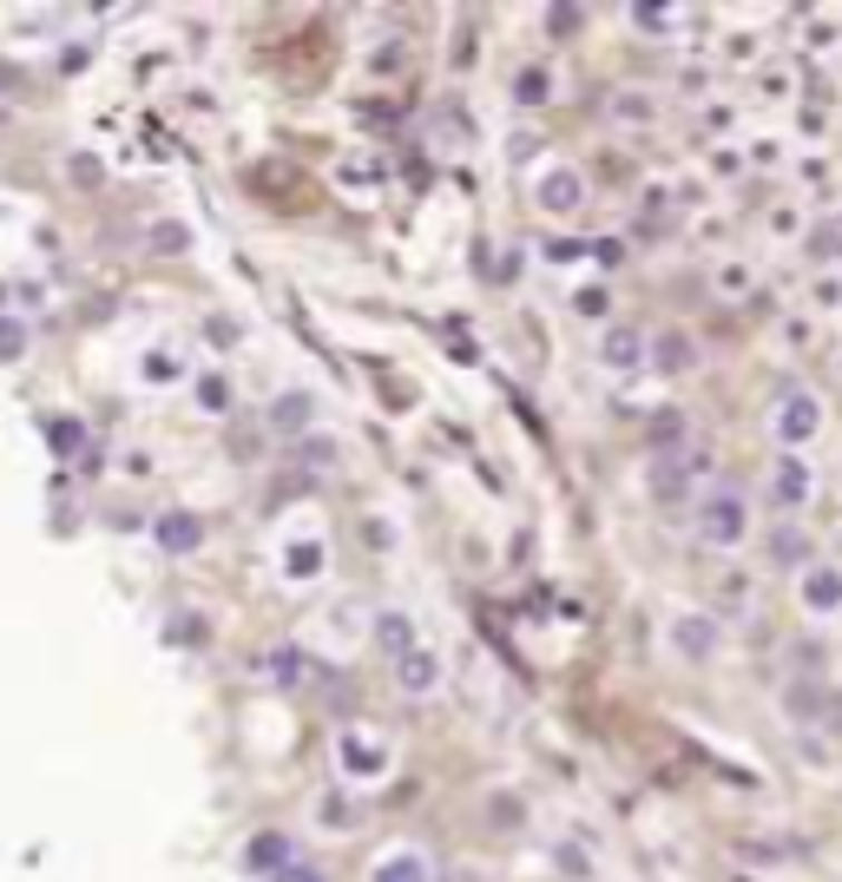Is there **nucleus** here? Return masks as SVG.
I'll return each instance as SVG.
<instances>
[{"label": "nucleus", "instance_id": "1", "mask_svg": "<svg viewBox=\"0 0 842 882\" xmlns=\"http://www.w3.org/2000/svg\"><path fill=\"white\" fill-rule=\"evenodd\" d=\"M692 527H698L704 547H717V553H737V547L751 540V494H737V488H711V494H698Z\"/></svg>", "mask_w": 842, "mask_h": 882}, {"label": "nucleus", "instance_id": "2", "mask_svg": "<svg viewBox=\"0 0 842 882\" xmlns=\"http://www.w3.org/2000/svg\"><path fill=\"white\" fill-rule=\"evenodd\" d=\"M771 435L783 454H803L810 441L823 435V402L810 395V389H776L771 402Z\"/></svg>", "mask_w": 842, "mask_h": 882}, {"label": "nucleus", "instance_id": "3", "mask_svg": "<svg viewBox=\"0 0 842 882\" xmlns=\"http://www.w3.org/2000/svg\"><path fill=\"white\" fill-rule=\"evenodd\" d=\"M810 494H816V468H810V454H776L771 481H764V501L783 508V514H796V508H810Z\"/></svg>", "mask_w": 842, "mask_h": 882}, {"label": "nucleus", "instance_id": "4", "mask_svg": "<svg viewBox=\"0 0 842 882\" xmlns=\"http://www.w3.org/2000/svg\"><path fill=\"white\" fill-rule=\"evenodd\" d=\"M665 646H672L685 665H711L717 659V646H724V633H717L711 612H678V619L665 626Z\"/></svg>", "mask_w": 842, "mask_h": 882}, {"label": "nucleus", "instance_id": "5", "mask_svg": "<svg viewBox=\"0 0 842 882\" xmlns=\"http://www.w3.org/2000/svg\"><path fill=\"white\" fill-rule=\"evenodd\" d=\"M796 599H803L810 619H836L842 612V567H830V560L803 567V574H796Z\"/></svg>", "mask_w": 842, "mask_h": 882}, {"label": "nucleus", "instance_id": "6", "mask_svg": "<svg viewBox=\"0 0 842 882\" xmlns=\"http://www.w3.org/2000/svg\"><path fill=\"white\" fill-rule=\"evenodd\" d=\"M764 560H771L776 574H803V567H816V540L796 520H776L771 533H764Z\"/></svg>", "mask_w": 842, "mask_h": 882}, {"label": "nucleus", "instance_id": "7", "mask_svg": "<svg viewBox=\"0 0 842 882\" xmlns=\"http://www.w3.org/2000/svg\"><path fill=\"white\" fill-rule=\"evenodd\" d=\"M830 698H836V692H830L816 672H803V678L783 685V718H790V725H823V718H830Z\"/></svg>", "mask_w": 842, "mask_h": 882}, {"label": "nucleus", "instance_id": "8", "mask_svg": "<svg viewBox=\"0 0 842 882\" xmlns=\"http://www.w3.org/2000/svg\"><path fill=\"white\" fill-rule=\"evenodd\" d=\"M533 205H540L547 218H572V212L586 205V178H579L572 165H554V171L540 178V192H533Z\"/></svg>", "mask_w": 842, "mask_h": 882}, {"label": "nucleus", "instance_id": "9", "mask_svg": "<svg viewBox=\"0 0 842 882\" xmlns=\"http://www.w3.org/2000/svg\"><path fill=\"white\" fill-rule=\"evenodd\" d=\"M395 685H402L409 698H428V692L441 685V659H434L428 646H409V653H395Z\"/></svg>", "mask_w": 842, "mask_h": 882}, {"label": "nucleus", "instance_id": "10", "mask_svg": "<svg viewBox=\"0 0 842 882\" xmlns=\"http://www.w3.org/2000/svg\"><path fill=\"white\" fill-rule=\"evenodd\" d=\"M599 363H606V369H638V363H645V336L626 330V323H613V330L599 336Z\"/></svg>", "mask_w": 842, "mask_h": 882}, {"label": "nucleus", "instance_id": "11", "mask_svg": "<svg viewBox=\"0 0 842 882\" xmlns=\"http://www.w3.org/2000/svg\"><path fill=\"white\" fill-rule=\"evenodd\" d=\"M343 771H350V777H382V771H389V751L369 744L362 732H350L343 737Z\"/></svg>", "mask_w": 842, "mask_h": 882}, {"label": "nucleus", "instance_id": "12", "mask_svg": "<svg viewBox=\"0 0 842 882\" xmlns=\"http://www.w3.org/2000/svg\"><path fill=\"white\" fill-rule=\"evenodd\" d=\"M198 540H205V520L198 514H165L158 520V547H165V553H192Z\"/></svg>", "mask_w": 842, "mask_h": 882}, {"label": "nucleus", "instance_id": "13", "mask_svg": "<svg viewBox=\"0 0 842 882\" xmlns=\"http://www.w3.org/2000/svg\"><path fill=\"white\" fill-rule=\"evenodd\" d=\"M369 882H428V856L395 850V856H382V863H375V876H369Z\"/></svg>", "mask_w": 842, "mask_h": 882}, {"label": "nucleus", "instance_id": "14", "mask_svg": "<svg viewBox=\"0 0 842 882\" xmlns=\"http://www.w3.org/2000/svg\"><path fill=\"white\" fill-rule=\"evenodd\" d=\"M692 363H698V343H692L685 330H665V336H658V369L678 375V369H692Z\"/></svg>", "mask_w": 842, "mask_h": 882}, {"label": "nucleus", "instance_id": "15", "mask_svg": "<svg viewBox=\"0 0 842 882\" xmlns=\"http://www.w3.org/2000/svg\"><path fill=\"white\" fill-rule=\"evenodd\" d=\"M244 863H251L257 876H277L283 863H290V843H283V836H257V843L244 850Z\"/></svg>", "mask_w": 842, "mask_h": 882}, {"label": "nucleus", "instance_id": "16", "mask_svg": "<svg viewBox=\"0 0 842 882\" xmlns=\"http://www.w3.org/2000/svg\"><path fill=\"white\" fill-rule=\"evenodd\" d=\"M547 92H554L547 67H520V74H513V99H520V106H547Z\"/></svg>", "mask_w": 842, "mask_h": 882}, {"label": "nucleus", "instance_id": "17", "mask_svg": "<svg viewBox=\"0 0 842 882\" xmlns=\"http://www.w3.org/2000/svg\"><path fill=\"white\" fill-rule=\"evenodd\" d=\"M375 639H382L389 653H409V646H415V633H409V619H402V612H382V626H375Z\"/></svg>", "mask_w": 842, "mask_h": 882}, {"label": "nucleus", "instance_id": "18", "mask_svg": "<svg viewBox=\"0 0 842 882\" xmlns=\"http://www.w3.org/2000/svg\"><path fill=\"white\" fill-rule=\"evenodd\" d=\"M613 119H638V126H652V119H658V106H652L645 92H619V99H613Z\"/></svg>", "mask_w": 842, "mask_h": 882}, {"label": "nucleus", "instance_id": "19", "mask_svg": "<svg viewBox=\"0 0 842 882\" xmlns=\"http://www.w3.org/2000/svg\"><path fill=\"white\" fill-rule=\"evenodd\" d=\"M264 665H271V678H277V685H296V678H303V653H296V646H277Z\"/></svg>", "mask_w": 842, "mask_h": 882}, {"label": "nucleus", "instance_id": "20", "mask_svg": "<svg viewBox=\"0 0 842 882\" xmlns=\"http://www.w3.org/2000/svg\"><path fill=\"white\" fill-rule=\"evenodd\" d=\"M626 20L645 33V40H665V27H672V13H665V7H632Z\"/></svg>", "mask_w": 842, "mask_h": 882}, {"label": "nucleus", "instance_id": "21", "mask_svg": "<svg viewBox=\"0 0 842 882\" xmlns=\"http://www.w3.org/2000/svg\"><path fill=\"white\" fill-rule=\"evenodd\" d=\"M572 310H579V316H606V310H613V291H606V284H586V291H572Z\"/></svg>", "mask_w": 842, "mask_h": 882}, {"label": "nucleus", "instance_id": "22", "mask_svg": "<svg viewBox=\"0 0 842 882\" xmlns=\"http://www.w3.org/2000/svg\"><path fill=\"white\" fill-rule=\"evenodd\" d=\"M547 27H554V40H572V33L586 27V13H579V7H547Z\"/></svg>", "mask_w": 842, "mask_h": 882}, {"label": "nucleus", "instance_id": "23", "mask_svg": "<svg viewBox=\"0 0 842 882\" xmlns=\"http://www.w3.org/2000/svg\"><path fill=\"white\" fill-rule=\"evenodd\" d=\"M310 422V395H283L277 402V429H303Z\"/></svg>", "mask_w": 842, "mask_h": 882}, {"label": "nucleus", "instance_id": "24", "mask_svg": "<svg viewBox=\"0 0 842 882\" xmlns=\"http://www.w3.org/2000/svg\"><path fill=\"white\" fill-rule=\"evenodd\" d=\"M198 409H210V415H224V409H231V389H224L217 375H205V382H198Z\"/></svg>", "mask_w": 842, "mask_h": 882}, {"label": "nucleus", "instance_id": "25", "mask_svg": "<svg viewBox=\"0 0 842 882\" xmlns=\"http://www.w3.org/2000/svg\"><path fill=\"white\" fill-rule=\"evenodd\" d=\"M554 863H560L566 876H579V882L593 876V856H586V850H572V843H560V856H554Z\"/></svg>", "mask_w": 842, "mask_h": 882}, {"label": "nucleus", "instance_id": "26", "mask_svg": "<svg viewBox=\"0 0 842 882\" xmlns=\"http://www.w3.org/2000/svg\"><path fill=\"white\" fill-rule=\"evenodd\" d=\"M290 560H296V567H290V574H323V547H310V540H303V547H296V553H290Z\"/></svg>", "mask_w": 842, "mask_h": 882}, {"label": "nucleus", "instance_id": "27", "mask_svg": "<svg viewBox=\"0 0 842 882\" xmlns=\"http://www.w3.org/2000/svg\"><path fill=\"white\" fill-rule=\"evenodd\" d=\"M271 882H323V876H316L310 863H283V870H277V876H271Z\"/></svg>", "mask_w": 842, "mask_h": 882}, {"label": "nucleus", "instance_id": "28", "mask_svg": "<svg viewBox=\"0 0 842 882\" xmlns=\"http://www.w3.org/2000/svg\"><path fill=\"white\" fill-rule=\"evenodd\" d=\"M823 725H836L842 732V698H830V718H823Z\"/></svg>", "mask_w": 842, "mask_h": 882}]
</instances>
